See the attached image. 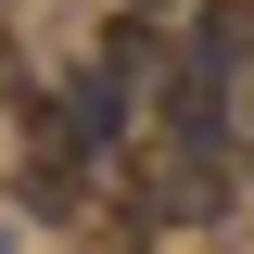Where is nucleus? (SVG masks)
<instances>
[{
	"instance_id": "nucleus-1",
	"label": "nucleus",
	"mask_w": 254,
	"mask_h": 254,
	"mask_svg": "<svg viewBox=\"0 0 254 254\" xmlns=\"http://www.w3.org/2000/svg\"><path fill=\"white\" fill-rule=\"evenodd\" d=\"M127 203L165 229H216L229 216V153H203V140H140L127 153Z\"/></svg>"
},
{
	"instance_id": "nucleus-2",
	"label": "nucleus",
	"mask_w": 254,
	"mask_h": 254,
	"mask_svg": "<svg viewBox=\"0 0 254 254\" xmlns=\"http://www.w3.org/2000/svg\"><path fill=\"white\" fill-rule=\"evenodd\" d=\"M26 216H51V229L89 216V153H76L64 102H38V89H26Z\"/></svg>"
},
{
	"instance_id": "nucleus-3",
	"label": "nucleus",
	"mask_w": 254,
	"mask_h": 254,
	"mask_svg": "<svg viewBox=\"0 0 254 254\" xmlns=\"http://www.w3.org/2000/svg\"><path fill=\"white\" fill-rule=\"evenodd\" d=\"M0 89H13V102H26V51H13V26H0Z\"/></svg>"
},
{
	"instance_id": "nucleus-4",
	"label": "nucleus",
	"mask_w": 254,
	"mask_h": 254,
	"mask_svg": "<svg viewBox=\"0 0 254 254\" xmlns=\"http://www.w3.org/2000/svg\"><path fill=\"white\" fill-rule=\"evenodd\" d=\"M229 153H242V165H254V102H229Z\"/></svg>"
},
{
	"instance_id": "nucleus-5",
	"label": "nucleus",
	"mask_w": 254,
	"mask_h": 254,
	"mask_svg": "<svg viewBox=\"0 0 254 254\" xmlns=\"http://www.w3.org/2000/svg\"><path fill=\"white\" fill-rule=\"evenodd\" d=\"M89 254H153V242H140V229H89Z\"/></svg>"
},
{
	"instance_id": "nucleus-6",
	"label": "nucleus",
	"mask_w": 254,
	"mask_h": 254,
	"mask_svg": "<svg viewBox=\"0 0 254 254\" xmlns=\"http://www.w3.org/2000/svg\"><path fill=\"white\" fill-rule=\"evenodd\" d=\"M153 13H178V0H127V26H153Z\"/></svg>"
}]
</instances>
